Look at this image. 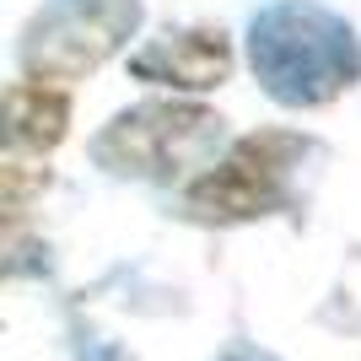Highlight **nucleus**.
Instances as JSON below:
<instances>
[{"instance_id":"nucleus-1","label":"nucleus","mask_w":361,"mask_h":361,"mask_svg":"<svg viewBox=\"0 0 361 361\" xmlns=\"http://www.w3.org/2000/svg\"><path fill=\"white\" fill-rule=\"evenodd\" d=\"M248 71L281 108H324L361 81V44L345 16L313 0H275L248 22Z\"/></svg>"},{"instance_id":"nucleus-2","label":"nucleus","mask_w":361,"mask_h":361,"mask_svg":"<svg viewBox=\"0 0 361 361\" xmlns=\"http://www.w3.org/2000/svg\"><path fill=\"white\" fill-rule=\"evenodd\" d=\"M221 146V114L205 103H135L119 119H108L92 135V162L119 173V178H151L173 183L183 173L205 167Z\"/></svg>"},{"instance_id":"nucleus-3","label":"nucleus","mask_w":361,"mask_h":361,"mask_svg":"<svg viewBox=\"0 0 361 361\" xmlns=\"http://www.w3.org/2000/svg\"><path fill=\"white\" fill-rule=\"evenodd\" d=\"M307 140L291 130H254L238 146L216 157L189 189H183V216L205 226H232V221H259L286 205L291 167L302 162Z\"/></svg>"},{"instance_id":"nucleus-4","label":"nucleus","mask_w":361,"mask_h":361,"mask_svg":"<svg viewBox=\"0 0 361 361\" xmlns=\"http://www.w3.org/2000/svg\"><path fill=\"white\" fill-rule=\"evenodd\" d=\"M140 27V0H60L27 22L22 71L44 81H81L119 54Z\"/></svg>"},{"instance_id":"nucleus-5","label":"nucleus","mask_w":361,"mask_h":361,"mask_svg":"<svg viewBox=\"0 0 361 361\" xmlns=\"http://www.w3.org/2000/svg\"><path fill=\"white\" fill-rule=\"evenodd\" d=\"M226 71H232V44L221 27H178L130 54L135 81H157L173 92H216Z\"/></svg>"},{"instance_id":"nucleus-6","label":"nucleus","mask_w":361,"mask_h":361,"mask_svg":"<svg viewBox=\"0 0 361 361\" xmlns=\"http://www.w3.org/2000/svg\"><path fill=\"white\" fill-rule=\"evenodd\" d=\"M65 130H71V92L65 81H44V75H27L6 87V146L22 151H49L60 146Z\"/></svg>"}]
</instances>
